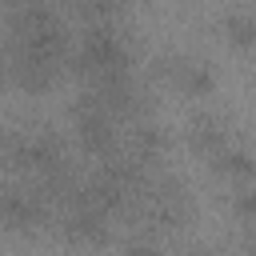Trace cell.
Returning a JSON list of instances; mask_svg holds the SVG:
<instances>
[{"label":"cell","mask_w":256,"mask_h":256,"mask_svg":"<svg viewBox=\"0 0 256 256\" xmlns=\"http://www.w3.org/2000/svg\"><path fill=\"white\" fill-rule=\"evenodd\" d=\"M124 256H164V252H160V248H156L152 240H132Z\"/></svg>","instance_id":"9"},{"label":"cell","mask_w":256,"mask_h":256,"mask_svg":"<svg viewBox=\"0 0 256 256\" xmlns=\"http://www.w3.org/2000/svg\"><path fill=\"white\" fill-rule=\"evenodd\" d=\"M188 140L196 144V152L200 156H216L224 144H232V136H228V124L224 120H216V116H196L192 124H188Z\"/></svg>","instance_id":"6"},{"label":"cell","mask_w":256,"mask_h":256,"mask_svg":"<svg viewBox=\"0 0 256 256\" xmlns=\"http://www.w3.org/2000/svg\"><path fill=\"white\" fill-rule=\"evenodd\" d=\"M72 60H76V72L88 80V88H108L128 80V48L108 24H92L76 44Z\"/></svg>","instance_id":"1"},{"label":"cell","mask_w":256,"mask_h":256,"mask_svg":"<svg viewBox=\"0 0 256 256\" xmlns=\"http://www.w3.org/2000/svg\"><path fill=\"white\" fill-rule=\"evenodd\" d=\"M164 76L184 92V96H204L212 92V72L204 60H192V56H172L164 64Z\"/></svg>","instance_id":"5"},{"label":"cell","mask_w":256,"mask_h":256,"mask_svg":"<svg viewBox=\"0 0 256 256\" xmlns=\"http://www.w3.org/2000/svg\"><path fill=\"white\" fill-rule=\"evenodd\" d=\"M224 36H228L236 48H252V40H256V20H252V12H248V8L228 12V16H224Z\"/></svg>","instance_id":"7"},{"label":"cell","mask_w":256,"mask_h":256,"mask_svg":"<svg viewBox=\"0 0 256 256\" xmlns=\"http://www.w3.org/2000/svg\"><path fill=\"white\" fill-rule=\"evenodd\" d=\"M48 216L44 192L32 188H0V228L8 232H32Z\"/></svg>","instance_id":"4"},{"label":"cell","mask_w":256,"mask_h":256,"mask_svg":"<svg viewBox=\"0 0 256 256\" xmlns=\"http://www.w3.org/2000/svg\"><path fill=\"white\" fill-rule=\"evenodd\" d=\"M4 164H8V140L0 136V168H4Z\"/></svg>","instance_id":"10"},{"label":"cell","mask_w":256,"mask_h":256,"mask_svg":"<svg viewBox=\"0 0 256 256\" xmlns=\"http://www.w3.org/2000/svg\"><path fill=\"white\" fill-rule=\"evenodd\" d=\"M8 160H16L24 172H32L44 184L64 176V144L52 132H32V136L8 140Z\"/></svg>","instance_id":"2"},{"label":"cell","mask_w":256,"mask_h":256,"mask_svg":"<svg viewBox=\"0 0 256 256\" xmlns=\"http://www.w3.org/2000/svg\"><path fill=\"white\" fill-rule=\"evenodd\" d=\"M116 4H120V0H68V8L80 12V16H88L92 24H104V16H108Z\"/></svg>","instance_id":"8"},{"label":"cell","mask_w":256,"mask_h":256,"mask_svg":"<svg viewBox=\"0 0 256 256\" xmlns=\"http://www.w3.org/2000/svg\"><path fill=\"white\" fill-rule=\"evenodd\" d=\"M188 256H204V252H188Z\"/></svg>","instance_id":"11"},{"label":"cell","mask_w":256,"mask_h":256,"mask_svg":"<svg viewBox=\"0 0 256 256\" xmlns=\"http://www.w3.org/2000/svg\"><path fill=\"white\" fill-rule=\"evenodd\" d=\"M72 128H76V140L84 144V152H100L104 156L116 144V116L108 108H100L88 92H84V100L72 112Z\"/></svg>","instance_id":"3"}]
</instances>
